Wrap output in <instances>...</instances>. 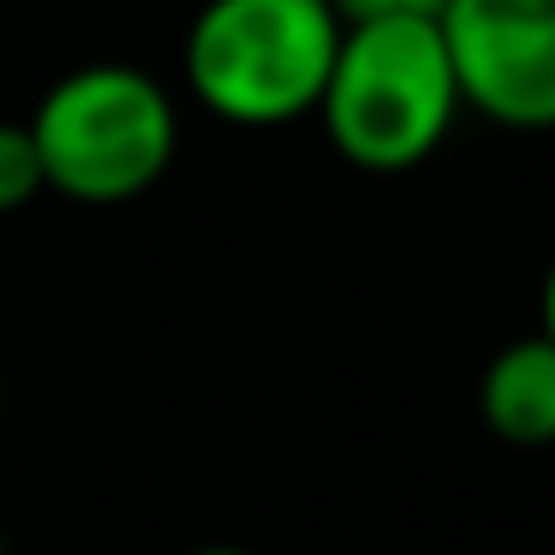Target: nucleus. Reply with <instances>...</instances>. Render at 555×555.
<instances>
[{
  "mask_svg": "<svg viewBox=\"0 0 555 555\" xmlns=\"http://www.w3.org/2000/svg\"><path fill=\"white\" fill-rule=\"evenodd\" d=\"M460 108L466 96L436 18H364L340 30L317 120L340 162L406 173L448 144Z\"/></svg>",
  "mask_w": 555,
  "mask_h": 555,
  "instance_id": "nucleus-1",
  "label": "nucleus"
},
{
  "mask_svg": "<svg viewBox=\"0 0 555 555\" xmlns=\"http://www.w3.org/2000/svg\"><path fill=\"white\" fill-rule=\"evenodd\" d=\"M340 30L335 0H204L185 30V85L228 126H293L323 102Z\"/></svg>",
  "mask_w": 555,
  "mask_h": 555,
  "instance_id": "nucleus-2",
  "label": "nucleus"
},
{
  "mask_svg": "<svg viewBox=\"0 0 555 555\" xmlns=\"http://www.w3.org/2000/svg\"><path fill=\"white\" fill-rule=\"evenodd\" d=\"M25 126L37 138L49 192L96 209L144 197L180 150L173 96L150 73L120 61L66 73L61 85H49Z\"/></svg>",
  "mask_w": 555,
  "mask_h": 555,
  "instance_id": "nucleus-3",
  "label": "nucleus"
},
{
  "mask_svg": "<svg viewBox=\"0 0 555 555\" xmlns=\"http://www.w3.org/2000/svg\"><path fill=\"white\" fill-rule=\"evenodd\" d=\"M460 96L507 132H555V0H448Z\"/></svg>",
  "mask_w": 555,
  "mask_h": 555,
  "instance_id": "nucleus-4",
  "label": "nucleus"
},
{
  "mask_svg": "<svg viewBox=\"0 0 555 555\" xmlns=\"http://www.w3.org/2000/svg\"><path fill=\"white\" fill-rule=\"evenodd\" d=\"M478 412L502 442L543 448L555 442V340L550 335H519L483 364Z\"/></svg>",
  "mask_w": 555,
  "mask_h": 555,
  "instance_id": "nucleus-5",
  "label": "nucleus"
},
{
  "mask_svg": "<svg viewBox=\"0 0 555 555\" xmlns=\"http://www.w3.org/2000/svg\"><path fill=\"white\" fill-rule=\"evenodd\" d=\"M42 192H49V180H42V156H37L30 126L0 120V216L37 204Z\"/></svg>",
  "mask_w": 555,
  "mask_h": 555,
  "instance_id": "nucleus-6",
  "label": "nucleus"
},
{
  "mask_svg": "<svg viewBox=\"0 0 555 555\" xmlns=\"http://www.w3.org/2000/svg\"><path fill=\"white\" fill-rule=\"evenodd\" d=\"M448 0H335V13L347 25H364V18H442Z\"/></svg>",
  "mask_w": 555,
  "mask_h": 555,
  "instance_id": "nucleus-7",
  "label": "nucleus"
},
{
  "mask_svg": "<svg viewBox=\"0 0 555 555\" xmlns=\"http://www.w3.org/2000/svg\"><path fill=\"white\" fill-rule=\"evenodd\" d=\"M538 335L555 340V263H550V275H543V328Z\"/></svg>",
  "mask_w": 555,
  "mask_h": 555,
  "instance_id": "nucleus-8",
  "label": "nucleus"
},
{
  "mask_svg": "<svg viewBox=\"0 0 555 555\" xmlns=\"http://www.w3.org/2000/svg\"><path fill=\"white\" fill-rule=\"evenodd\" d=\"M192 555H251V550H233V543H204V550H192Z\"/></svg>",
  "mask_w": 555,
  "mask_h": 555,
  "instance_id": "nucleus-9",
  "label": "nucleus"
},
{
  "mask_svg": "<svg viewBox=\"0 0 555 555\" xmlns=\"http://www.w3.org/2000/svg\"><path fill=\"white\" fill-rule=\"evenodd\" d=\"M0 555H7V531H0Z\"/></svg>",
  "mask_w": 555,
  "mask_h": 555,
  "instance_id": "nucleus-10",
  "label": "nucleus"
}]
</instances>
